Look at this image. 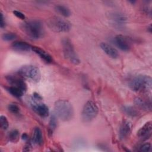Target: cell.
<instances>
[{"label":"cell","mask_w":152,"mask_h":152,"mask_svg":"<svg viewBox=\"0 0 152 152\" xmlns=\"http://www.w3.org/2000/svg\"><path fill=\"white\" fill-rule=\"evenodd\" d=\"M21 27L25 34L33 39H40L43 34V26L39 20L27 21L21 24Z\"/></svg>","instance_id":"cell-1"},{"label":"cell","mask_w":152,"mask_h":152,"mask_svg":"<svg viewBox=\"0 0 152 152\" xmlns=\"http://www.w3.org/2000/svg\"><path fill=\"white\" fill-rule=\"evenodd\" d=\"M56 116L63 121H68L73 118L74 109L69 102L66 100H59L54 105Z\"/></svg>","instance_id":"cell-2"},{"label":"cell","mask_w":152,"mask_h":152,"mask_svg":"<svg viewBox=\"0 0 152 152\" xmlns=\"http://www.w3.org/2000/svg\"><path fill=\"white\" fill-rule=\"evenodd\" d=\"M46 22L49 28L55 32H68L71 28V23L60 17H50L47 20Z\"/></svg>","instance_id":"cell-3"},{"label":"cell","mask_w":152,"mask_h":152,"mask_svg":"<svg viewBox=\"0 0 152 152\" xmlns=\"http://www.w3.org/2000/svg\"><path fill=\"white\" fill-rule=\"evenodd\" d=\"M129 85L134 91H148L151 88L152 80L148 75H140L134 77L131 81Z\"/></svg>","instance_id":"cell-4"},{"label":"cell","mask_w":152,"mask_h":152,"mask_svg":"<svg viewBox=\"0 0 152 152\" xmlns=\"http://www.w3.org/2000/svg\"><path fill=\"white\" fill-rule=\"evenodd\" d=\"M62 45L64 55L65 58L73 64H79L80 60L74 50L71 41L68 38H65L62 41Z\"/></svg>","instance_id":"cell-5"},{"label":"cell","mask_w":152,"mask_h":152,"mask_svg":"<svg viewBox=\"0 0 152 152\" xmlns=\"http://www.w3.org/2000/svg\"><path fill=\"white\" fill-rule=\"evenodd\" d=\"M98 112V107L96 103L93 100H88L83 109L82 118L84 122H90L97 116Z\"/></svg>","instance_id":"cell-6"},{"label":"cell","mask_w":152,"mask_h":152,"mask_svg":"<svg viewBox=\"0 0 152 152\" xmlns=\"http://www.w3.org/2000/svg\"><path fill=\"white\" fill-rule=\"evenodd\" d=\"M18 73L21 76L38 82L40 80L41 74L39 69L33 65H24L18 70Z\"/></svg>","instance_id":"cell-7"},{"label":"cell","mask_w":152,"mask_h":152,"mask_svg":"<svg viewBox=\"0 0 152 152\" xmlns=\"http://www.w3.org/2000/svg\"><path fill=\"white\" fill-rule=\"evenodd\" d=\"M152 131L151 122L149 121L145 123L137 132V136L145 140L150 137Z\"/></svg>","instance_id":"cell-8"},{"label":"cell","mask_w":152,"mask_h":152,"mask_svg":"<svg viewBox=\"0 0 152 152\" xmlns=\"http://www.w3.org/2000/svg\"><path fill=\"white\" fill-rule=\"evenodd\" d=\"M7 81L11 85V86L16 87L20 88L24 91L27 89V86L25 82L20 78H18L16 76L8 75L6 77Z\"/></svg>","instance_id":"cell-9"},{"label":"cell","mask_w":152,"mask_h":152,"mask_svg":"<svg viewBox=\"0 0 152 152\" xmlns=\"http://www.w3.org/2000/svg\"><path fill=\"white\" fill-rule=\"evenodd\" d=\"M114 42L117 47L123 51H128L130 49V45L128 39L122 35H117Z\"/></svg>","instance_id":"cell-10"},{"label":"cell","mask_w":152,"mask_h":152,"mask_svg":"<svg viewBox=\"0 0 152 152\" xmlns=\"http://www.w3.org/2000/svg\"><path fill=\"white\" fill-rule=\"evenodd\" d=\"M100 48L109 57L113 59H116L119 57V53L118 50L110 45L107 43L102 42L100 44Z\"/></svg>","instance_id":"cell-11"},{"label":"cell","mask_w":152,"mask_h":152,"mask_svg":"<svg viewBox=\"0 0 152 152\" xmlns=\"http://www.w3.org/2000/svg\"><path fill=\"white\" fill-rule=\"evenodd\" d=\"M131 131V124L128 121H124L119 129V137L121 140L127 138Z\"/></svg>","instance_id":"cell-12"},{"label":"cell","mask_w":152,"mask_h":152,"mask_svg":"<svg viewBox=\"0 0 152 152\" xmlns=\"http://www.w3.org/2000/svg\"><path fill=\"white\" fill-rule=\"evenodd\" d=\"M12 48L18 52H29L32 50V47L30 44L25 42L22 41H17L12 43Z\"/></svg>","instance_id":"cell-13"},{"label":"cell","mask_w":152,"mask_h":152,"mask_svg":"<svg viewBox=\"0 0 152 152\" xmlns=\"http://www.w3.org/2000/svg\"><path fill=\"white\" fill-rule=\"evenodd\" d=\"M33 109L37 114L42 117H46L49 115V110L48 107L44 103H38L33 105Z\"/></svg>","instance_id":"cell-14"},{"label":"cell","mask_w":152,"mask_h":152,"mask_svg":"<svg viewBox=\"0 0 152 152\" xmlns=\"http://www.w3.org/2000/svg\"><path fill=\"white\" fill-rule=\"evenodd\" d=\"M109 18L116 23L118 24H123L127 21V18L122 13L118 12H110L109 14Z\"/></svg>","instance_id":"cell-15"},{"label":"cell","mask_w":152,"mask_h":152,"mask_svg":"<svg viewBox=\"0 0 152 152\" xmlns=\"http://www.w3.org/2000/svg\"><path fill=\"white\" fill-rule=\"evenodd\" d=\"M32 50L37 55H38L43 61H45L47 63H51L52 62V56L45 50L41 49L39 47L33 46Z\"/></svg>","instance_id":"cell-16"},{"label":"cell","mask_w":152,"mask_h":152,"mask_svg":"<svg viewBox=\"0 0 152 152\" xmlns=\"http://www.w3.org/2000/svg\"><path fill=\"white\" fill-rule=\"evenodd\" d=\"M33 141L37 145H41L43 142L42 132L40 128L39 127H36L34 129L33 134Z\"/></svg>","instance_id":"cell-17"},{"label":"cell","mask_w":152,"mask_h":152,"mask_svg":"<svg viewBox=\"0 0 152 152\" xmlns=\"http://www.w3.org/2000/svg\"><path fill=\"white\" fill-rule=\"evenodd\" d=\"M55 10L61 15L64 17H68L71 15V11L69 9L62 5H56L55 7Z\"/></svg>","instance_id":"cell-18"},{"label":"cell","mask_w":152,"mask_h":152,"mask_svg":"<svg viewBox=\"0 0 152 152\" xmlns=\"http://www.w3.org/2000/svg\"><path fill=\"white\" fill-rule=\"evenodd\" d=\"M7 90L9 91L10 93H11L12 96L16 97H20L23 95L24 91L20 89V88L14 87V86H11L7 88Z\"/></svg>","instance_id":"cell-19"},{"label":"cell","mask_w":152,"mask_h":152,"mask_svg":"<svg viewBox=\"0 0 152 152\" xmlns=\"http://www.w3.org/2000/svg\"><path fill=\"white\" fill-rule=\"evenodd\" d=\"M134 103L137 106H138V107H140L142 109H150V104H148V103H147L146 102L144 101L142 99H141L140 97H137L136 99H135Z\"/></svg>","instance_id":"cell-20"},{"label":"cell","mask_w":152,"mask_h":152,"mask_svg":"<svg viewBox=\"0 0 152 152\" xmlns=\"http://www.w3.org/2000/svg\"><path fill=\"white\" fill-rule=\"evenodd\" d=\"M20 137V132L17 129H13L8 134V138L10 141L15 142H17Z\"/></svg>","instance_id":"cell-21"},{"label":"cell","mask_w":152,"mask_h":152,"mask_svg":"<svg viewBox=\"0 0 152 152\" xmlns=\"http://www.w3.org/2000/svg\"><path fill=\"white\" fill-rule=\"evenodd\" d=\"M123 110L128 115L131 116H135L137 115V110L131 106H124Z\"/></svg>","instance_id":"cell-22"},{"label":"cell","mask_w":152,"mask_h":152,"mask_svg":"<svg viewBox=\"0 0 152 152\" xmlns=\"http://www.w3.org/2000/svg\"><path fill=\"white\" fill-rule=\"evenodd\" d=\"M57 126V120L56 117L55 115H52L49 121V130L50 133H52L53 130L56 128Z\"/></svg>","instance_id":"cell-23"},{"label":"cell","mask_w":152,"mask_h":152,"mask_svg":"<svg viewBox=\"0 0 152 152\" xmlns=\"http://www.w3.org/2000/svg\"><path fill=\"white\" fill-rule=\"evenodd\" d=\"M16 37L17 35L14 33H7L2 36V39L5 41H11L14 40Z\"/></svg>","instance_id":"cell-24"},{"label":"cell","mask_w":152,"mask_h":152,"mask_svg":"<svg viewBox=\"0 0 152 152\" xmlns=\"http://www.w3.org/2000/svg\"><path fill=\"white\" fill-rule=\"evenodd\" d=\"M0 124L1 127L2 129L6 130L8 128L9 123L7 120V118L5 116H1L0 117Z\"/></svg>","instance_id":"cell-25"},{"label":"cell","mask_w":152,"mask_h":152,"mask_svg":"<svg viewBox=\"0 0 152 152\" xmlns=\"http://www.w3.org/2000/svg\"><path fill=\"white\" fill-rule=\"evenodd\" d=\"M8 110L12 113H18L20 112V107L15 104H10L8 106Z\"/></svg>","instance_id":"cell-26"},{"label":"cell","mask_w":152,"mask_h":152,"mask_svg":"<svg viewBox=\"0 0 152 152\" xmlns=\"http://www.w3.org/2000/svg\"><path fill=\"white\" fill-rule=\"evenodd\" d=\"M151 148V144L148 142H146L143 144L140 147V151H143V152H147L149 151Z\"/></svg>","instance_id":"cell-27"},{"label":"cell","mask_w":152,"mask_h":152,"mask_svg":"<svg viewBox=\"0 0 152 152\" xmlns=\"http://www.w3.org/2000/svg\"><path fill=\"white\" fill-rule=\"evenodd\" d=\"M13 14L14 15H15L17 18H20V19H21V20H24L25 19V15L23 13H22L20 11H17V10H15L13 11Z\"/></svg>","instance_id":"cell-28"},{"label":"cell","mask_w":152,"mask_h":152,"mask_svg":"<svg viewBox=\"0 0 152 152\" xmlns=\"http://www.w3.org/2000/svg\"><path fill=\"white\" fill-rule=\"evenodd\" d=\"M5 21H4V17L2 14V13H1V23H0V26L1 28H3L5 26Z\"/></svg>","instance_id":"cell-29"},{"label":"cell","mask_w":152,"mask_h":152,"mask_svg":"<svg viewBox=\"0 0 152 152\" xmlns=\"http://www.w3.org/2000/svg\"><path fill=\"white\" fill-rule=\"evenodd\" d=\"M31 147V144H30V143H27V144H26V145L24 146L23 150H24V151H30V150Z\"/></svg>","instance_id":"cell-30"},{"label":"cell","mask_w":152,"mask_h":152,"mask_svg":"<svg viewBox=\"0 0 152 152\" xmlns=\"http://www.w3.org/2000/svg\"><path fill=\"white\" fill-rule=\"evenodd\" d=\"M21 138H22V139L23 140H27V138H28V136H27V135L26 134H23V135H22V136H21Z\"/></svg>","instance_id":"cell-31"},{"label":"cell","mask_w":152,"mask_h":152,"mask_svg":"<svg viewBox=\"0 0 152 152\" xmlns=\"http://www.w3.org/2000/svg\"><path fill=\"white\" fill-rule=\"evenodd\" d=\"M148 30H149V32H150V33H151V25H150V26H149V28H148Z\"/></svg>","instance_id":"cell-32"}]
</instances>
